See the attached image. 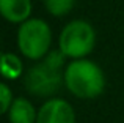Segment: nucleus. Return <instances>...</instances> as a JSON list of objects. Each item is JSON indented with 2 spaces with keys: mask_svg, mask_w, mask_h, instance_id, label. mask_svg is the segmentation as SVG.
Returning <instances> with one entry per match:
<instances>
[{
  "mask_svg": "<svg viewBox=\"0 0 124 123\" xmlns=\"http://www.w3.org/2000/svg\"><path fill=\"white\" fill-rule=\"evenodd\" d=\"M52 30L44 19H27L19 25L17 47L24 57L30 60H42L50 52Z\"/></svg>",
  "mask_w": 124,
  "mask_h": 123,
  "instance_id": "nucleus-3",
  "label": "nucleus"
},
{
  "mask_svg": "<svg viewBox=\"0 0 124 123\" xmlns=\"http://www.w3.org/2000/svg\"><path fill=\"white\" fill-rule=\"evenodd\" d=\"M0 96H2V107H0V112H2V114H6L8 109H9V106H11L13 101H14L13 92H11V88L8 87L6 82L0 84Z\"/></svg>",
  "mask_w": 124,
  "mask_h": 123,
  "instance_id": "nucleus-10",
  "label": "nucleus"
},
{
  "mask_svg": "<svg viewBox=\"0 0 124 123\" xmlns=\"http://www.w3.org/2000/svg\"><path fill=\"white\" fill-rule=\"evenodd\" d=\"M76 0H44V6L49 14L55 18H63L72 11Z\"/></svg>",
  "mask_w": 124,
  "mask_h": 123,
  "instance_id": "nucleus-9",
  "label": "nucleus"
},
{
  "mask_svg": "<svg viewBox=\"0 0 124 123\" xmlns=\"http://www.w3.org/2000/svg\"><path fill=\"white\" fill-rule=\"evenodd\" d=\"M64 85L76 98L94 99L104 93L105 76L93 60L74 59L64 70Z\"/></svg>",
  "mask_w": 124,
  "mask_h": 123,
  "instance_id": "nucleus-2",
  "label": "nucleus"
},
{
  "mask_svg": "<svg viewBox=\"0 0 124 123\" xmlns=\"http://www.w3.org/2000/svg\"><path fill=\"white\" fill-rule=\"evenodd\" d=\"M64 59L66 55L60 49L50 51L39 63L33 65L25 73V90L30 95L39 96V98H46L57 93L61 84L64 82V73H61Z\"/></svg>",
  "mask_w": 124,
  "mask_h": 123,
  "instance_id": "nucleus-1",
  "label": "nucleus"
},
{
  "mask_svg": "<svg viewBox=\"0 0 124 123\" xmlns=\"http://www.w3.org/2000/svg\"><path fill=\"white\" fill-rule=\"evenodd\" d=\"M0 13L11 24H22L30 19L31 0H0Z\"/></svg>",
  "mask_w": 124,
  "mask_h": 123,
  "instance_id": "nucleus-6",
  "label": "nucleus"
},
{
  "mask_svg": "<svg viewBox=\"0 0 124 123\" xmlns=\"http://www.w3.org/2000/svg\"><path fill=\"white\" fill-rule=\"evenodd\" d=\"M6 115L9 123H36L38 112L27 98L19 96V98H14Z\"/></svg>",
  "mask_w": 124,
  "mask_h": 123,
  "instance_id": "nucleus-7",
  "label": "nucleus"
},
{
  "mask_svg": "<svg viewBox=\"0 0 124 123\" xmlns=\"http://www.w3.org/2000/svg\"><path fill=\"white\" fill-rule=\"evenodd\" d=\"M96 44V32L93 25L83 19L68 22L60 32L58 49L69 59H85L90 55Z\"/></svg>",
  "mask_w": 124,
  "mask_h": 123,
  "instance_id": "nucleus-4",
  "label": "nucleus"
},
{
  "mask_svg": "<svg viewBox=\"0 0 124 123\" xmlns=\"http://www.w3.org/2000/svg\"><path fill=\"white\" fill-rule=\"evenodd\" d=\"M36 123H76V111L63 98H50L38 111Z\"/></svg>",
  "mask_w": 124,
  "mask_h": 123,
  "instance_id": "nucleus-5",
  "label": "nucleus"
},
{
  "mask_svg": "<svg viewBox=\"0 0 124 123\" xmlns=\"http://www.w3.org/2000/svg\"><path fill=\"white\" fill-rule=\"evenodd\" d=\"M2 74L5 79L14 80L24 74V66H22V60L17 55L11 52L2 54Z\"/></svg>",
  "mask_w": 124,
  "mask_h": 123,
  "instance_id": "nucleus-8",
  "label": "nucleus"
}]
</instances>
